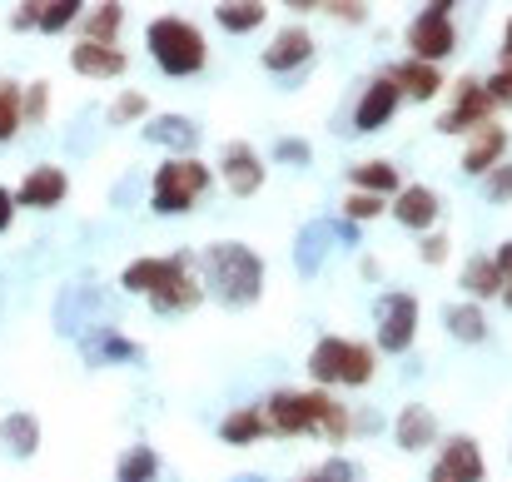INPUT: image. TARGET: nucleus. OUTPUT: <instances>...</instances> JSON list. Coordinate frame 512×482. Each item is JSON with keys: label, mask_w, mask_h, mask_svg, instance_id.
<instances>
[{"label": "nucleus", "mask_w": 512, "mask_h": 482, "mask_svg": "<svg viewBox=\"0 0 512 482\" xmlns=\"http://www.w3.org/2000/svg\"><path fill=\"white\" fill-rule=\"evenodd\" d=\"M448 249H453V244H448V234H428V239H423V259H428V264H443V259H448Z\"/></svg>", "instance_id": "40"}, {"label": "nucleus", "mask_w": 512, "mask_h": 482, "mask_svg": "<svg viewBox=\"0 0 512 482\" xmlns=\"http://www.w3.org/2000/svg\"><path fill=\"white\" fill-rule=\"evenodd\" d=\"M50 85H30V90H20V125H40L45 120V95Z\"/></svg>", "instance_id": "34"}, {"label": "nucleus", "mask_w": 512, "mask_h": 482, "mask_svg": "<svg viewBox=\"0 0 512 482\" xmlns=\"http://www.w3.org/2000/svg\"><path fill=\"white\" fill-rule=\"evenodd\" d=\"M155 473H160L155 448H130L120 458V468H115V482H155Z\"/></svg>", "instance_id": "29"}, {"label": "nucleus", "mask_w": 512, "mask_h": 482, "mask_svg": "<svg viewBox=\"0 0 512 482\" xmlns=\"http://www.w3.org/2000/svg\"><path fill=\"white\" fill-rule=\"evenodd\" d=\"M150 105H145V95L140 90H125L115 105H110V125H130V120H140Z\"/></svg>", "instance_id": "35"}, {"label": "nucleus", "mask_w": 512, "mask_h": 482, "mask_svg": "<svg viewBox=\"0 0 512 482\" xmlns=\"http://www.w3.org/2000/svg\"><path fill=\"white\" fill-rule=\"evenodd\" d=\"M493 264H498V274H503V284H508V279H512V239L498 249V254H493Z\"/></svg>", "instance_id": "45"}, {"label": "nucleus", "mask_w": 512, "mask_h": 482, "mask_svg": "<svg viewBox=\"0 0 512 482\" xmlns=\"http://www.w3.org/2000/svg\"><path fill=\"white\" fill-rule=\"evenodd\" d=\"M20 130V85L15 80H0V145Z\"/></svg>", "instance_id": "31"}, {"label": "nucleus", "mask_w": 512, "mask_h": 482, "mask_svg": "<svg viewBox=\"0 0 512 482\" xmlns=\"http://www.w3.org/2000/svg\"><path fill=\"white\" fill-rule=\"evenodd\" d=\"M503 304H508V309H512V279H508V284H503Z\"/></svg>", "instance_id": "47"}, {"label": "nucleus", "mask_w": 512, "mask_h": 482, "mask_svg": "<svg viewBox=\"0 0 512 482\" xmlns=\"http://www.w3.org/2000/svg\"><path fill=\"white\" fill-rule=\"evenodd\" d=\"M443 323H448V333H453L458 343H483V338H488V314H483L478 304H453V309L443 314Z\"/></svg>", "instance_id": "22"}, {"label": "nucleus", "mask_w": 512, "mask_h": 482, "mask_svg": "<svg viewBox=\"0 0 512 482\" xmlns=\"http://www.w3.org/2000/svg\"><path fill=\"white\" fill-rule=\"evenodd\" d=\"M503 150H508V130L488 120V125H478V135H473V145L463 155V169L468 174H488V169L503 164Z\"/></svg>", "instance_id": "17"}, {"label": "nucleus", "mask_w": 512, "mask_h": 482, "mask_svg": "<svg viewBox=\"0 0 512 482\" xmlns=\"http://www.w3.org/2000/svg\"><path fill=\"white\" fill-rule=\"evenodd\" d=\"M488 115H493V100H488L483 80L463 75V80H458V90H453V105H448V115L438 120V130H443V135H463V130H478V125H488Z\"/></svg>", "instance_id": "8"}, {"label": "nucleus", "mask_w": 512, "mask_h": 482, "mask_svg": "<svg viewBox=\"0 0 512 482\" xmlns=\"http://www.w3.org/2000/svg\"><path fill=\"white\" fill-rule=\"evenodd\" d=\"M383 209H388V204H383L378 194H363V189H353V194L343 199V214H348L353 224H363V219H378Z\"/></svg>", "instance_id": "32"}, {"label": "nucleus", "mask_w": 512, "mask_h": 482, "mask_svg": "<svg viewBox=\"0 0 512 482\" xmlns=\"http://www.w3.org/2000/svg\"><path fill=\"white\" fill-rule=\"evenodd\" d=\"M85 5L80 0H55V5H40V30H65Z\"/></svg>", "instance_id": "33"}, {"label": "nucleus", "mask_w": 512, "mask_h": 482, "mask_svg": "<svg viewBox=\"0 0 512 482\" xmlns=\"http://www.w3.org/2000/svg\"><path fill=\"white\" fill-rule=\"evenodd\" d=\"M309 55H314V35H309L304 25H284V30L269 40L264 65H269V70H294V65H304Z\"/></svg>", "instance_id": "14"}, {"label": "nucleus", "mask_w": 512, "mask_h": 482, "mask_svg": "<svg viewBox=\"0 0 512 482\" xmlns=\"http://www.w3.org/2000/svg\"><path fill=\"white\" fill-rule=\"evenodd\" d=\"M304 482H314V478H304Z\"/></svg>", "instance_id": "48"}, {"label": "nucleus", "mask_w": 512, "mask_h": 482, "mask_svg": "<svg viewBox=\"0 0 512 482\" xmlns=\"http://www.w3.org/2000/svg\"><path fill=\"white\" fill-rule=\"evenodd\" d=\"M65 194H70V179H65V169H55V164H40V169H30V179L20 184L15 204H25V209H50V204H60Z\"/></svg>", "instance_id": "12"}, {"label": "nucleus", "mask_w": 512, "mask_h": 482, "mask_svg": "<svg viewBox=\"0 0 512 482\" xmlns=\"http://www.w3.org/2000/svg\"><path fill=\"white\" fill-rule=\"evenodd\" d=\"M189 274V254H165V259H135L130 269H125V289L130 294H145V299H155L160 289H170L174 279H184Z\"/></svg>", "instance_id": "9"}, {"label": "nucleus", "mask_w": 512, "mask_h": 482, "mask_svg": "<svg viewBox=\"0 0 512 482\" xmlns=\"http://www.w3.org/2000/svg\"><path fill=\"white\" fill-rule=\"evenodd\" d=\"M388 80L398 85V95H413V100H433L443 90V70L438 65H423V60H398L388 70Z\"/></svg>", "instance_id": "16"}, {"label": "nucleus", "mask_w": 512, "mask_h": 482, "mask_svg": "<svg viewBox=\"0 0 512 482\" xmlns=\"http://www.w3.org/2000/svg\"><path fill=\"white\" fill-rule=\"evenodd\" d=\"M348 179H353V189H363V194H393L398 189V169L388 160H363V164H353L348 169Z\"/></svg>", "instance_id": "21"}, {"label": "nucleus", "mask_w": 512, "mask_h": 482, "mask_svg": "<svg viewBox=\"0 0 512 482\" xmlns=\"http://www.w3.org/2000/svg\"><path fill=\"white\" fill-rule=\"evenodd\" d=\"M393 219H398L403 229H433V224H438V194H433L428 184H408V189H398V199H393Z\"/></svg>", "instance_id": "13"}, {"label": "nucleus", "mask_w": 512, "mask_h": 482, "mask_svg": "<svg viewBox=\"0 0 512 482\" xmlns=\"http://www.w3.org/2000/svg\"><path fill=\"white\" fill-rule=\"evenodd\" d=\"M398 448L403 453H418V448H433V438H438V418H433V408H423V403H408L403 413H398Z\"/></svg>", "instance_id": "18"}, {"label": "nucleus", "mask_w": 512, "mask_h": 482, "mask_svg": "<svg viewBox=\"0 0 512 482\" xmlns=\"http://www.w3.org/2000/svg\"><path fill=\"white\" fill-rule=\"evenodd\" d=\"M314 482H358V468H353L348 458H329V463L314 473Z\"/></svg>", "instance_id": "38"}, {"label": "nucleus", "mask_w": 512, "mask_h": 482, "mask_svg": "<svg viewBox=\"0 0 512 482\" xmlns=\"http://www.w3.org/2000/svg\"><path fill=\"white\" fill-rule=\"evenodd\" d=\"M199 299H204V289H199V279H189V274H184V279H174L170 289H160V294H155L150 304H155L160 314H189V309H194Z\"/></svg>", "instance_id": "25"}, {"label": "nucleus", "mask_w": 512, "mask_h": 482, "mask_svg": "<svg viewBox=\"0 0 512 482\" xmlns=\"http://www.w3.org/2000/svg\"><path fill=\"white\" fill-rule=\"evenodd\" d=\"M204 189H209V169L189 155H174L155 174V214H189Z\"/></svg>", "instance_id": "4"}, {"label": "nucleus", "mask_w": 512, "mask_h": 482, "mask_svg": "<svg viewBox=\"0 0 512 482\" xmlns=\"http://www.w3.org/2000/svg\"><path fill=\"white\" fill-rule=\"evenodd\" d=\"M329 234H334V224H309V229H304V259H299V264H304V274H314V269H319V254H324L319 244H324Z\"/></svg>", "instance_id": "36"}, {"label": "nucleus", "mask_w": 512, "mask_h": 482, "mask_svg": "<svg viewBox=\"0 0 512 482\" xmlns=\"http://www.w3.org/2000/svg\"><path fill=\"white\" fill-rule=\"evenodd\" d=\"M378 348L383 353H408L413 348V333H418V299L413 294H383L378 299Z\"/></svg>", "instance_id": "7"}, {"label": "nucleus", "mask_w": 512, "mask_h": 482, "mask_svg": "<svg viewBox=\"0 0 512 482\" xmlns=\"http://www.w3.org/2000/svg\"><path fill=\"white\" fill-rule=\"evenodd\" d=\"M204 289L219 294L229 309H249L264 294V259L244 244H209L204 249Z\"/></svg>", "instance_id": "1"}, {"label": "nucleus", "mask_w": 512, "mask_h": 482, "mask_svg": "<svg viewBox=\"0 0 512 482\" xmlns=\"http://www.w3.org/2000/svg\"><path fill=\"white\" fill-rule=\"evenodd\" d=\"M438 468H443L453 482H483V453H478L473 438H448Z\"/></svg>", "instance_id": "19"}, {"label": "nucleus", "mask_w": 512, "mask_h": 482, "mask_svg": "<svg viewBox=\"0 0 512 482\" xmlns=\"http://www.w3.org/2000/svg\"><path fill=\"white\" fill-rule=\"evenodd\" d=\"M30 25H40V5L30 0V5H15V15H10V30H30Z\"/></svg>", "instance_id": "42"}, {"label": "nucleus", "mask_w": 512, "mask_h": 482, "mask_svg": "<svg viewBox=\"0 0 512 482\" xmlns=\"http://www.w3.org/2000/svg\"><path fill=\"white\" fill-rule=\"evenodd\" d=\"M398 85L388 80V75H378L368 90H363V100H358V110H353V130L358 135H373V130H383L388 120H393V110H398Z\"/></svg>", "instance_id": "11"}, {"label": "nucleus", "mask_w": 512, "mask_h": 482, "mask_svg": "<svg viewBox=\"0 0 512 482\" xmlns=\"http://www.w3.org/2000/svg\"><path fill=\"white\" fill-rule=\"evenodd\" d=\"M264 433H269L264 408H234V413L219 423V438H224V443H254V438H264Z\"/></svg>", "instance_id": "24"}, {"label": "nucleus", "mask_w": 512, "mask_h": 482, "mask_svg": "<svg viewBox=\"0 0 512 482\" xmlns=\"http://www.w3.org/2000/svg\"><path fill=\"white\" fill-rule=\"evenodd\" d=\"M120 20H125V5H100V10H90V15H85V40H90V45H115Z\"/></svg>", "instance_id": "28"}, {"label": "nucleus", "mask_w": 512, "mask_h": 482, "mask_svg": "<svg viewBox=\"0 0 512 482\" xmlns=\"http://www.w3.org/2000/svg\"><path fill=\"white\" fill-rule=\"evenodd\" d=\"M493 105H512V70H493V80H483Z\"/></svg>", "instance_id": "39"}, {"label": "nucleus", "mask_w": 512, "mask_h": 482, "mask_svg": "<svg viewBox=\"0 0 512 482\" xmlns=\"http://www.w3.org/2000/svg\"><path fill=\"white\" fill-rule=\"evenodd\" d=\"M463 289L483 304V299H503V274H498V264H493V254H478V259H468V269H463Z\"/></svg>", "instance_id": "20"}, {"label": "nucleus", "mask_w": 512, "mask_h": 482, "mask_svg": "<svg viewBox=\"0 0 512 482\" xmlns=\"http://www.w3.org/2000/svg\"><path fill=\"white\" fill-rule=\"evenodd\" d=\"M219 174H224L229 194L249 199V194H259V184H264V160H259V150H254V145L234 140V145L224 150V160H219Z\"/></svg>", "instance_id": "10"}, {"label": "nucleus", "mask_w": 512, "mask_h": 482, "mask_svg": "<svg viewBox=\"0 0 512 482\" xmlns=\"http://www.w3.org/2000/svg\"><path fill=\"white\" fill-rule=\"evenodd\" d=\"M279 160L309 164V145H304V140H279Z\"/></svg>", "instance_id": "43"}, {"label": "nucleus", "mask_w": 512, "mask_h": 482, "mask_svg": "<svg viewBox=\"0 0 512 482\" xmlns=\"http://www.w3.org/2000/svg\"><path fill=\"white\" fill-rule=\"evenodd\" d=\"M10 219H15V194H10V189H0V234L10 229Z\"/></svg>", "instance_id": "44"}, {"label": "nucleus", "mask_w": 512, "mask_h": 482, "mask_svg": "<svg viewBox=\"0 0 512 482\" xmlns=\"http://www.w3.org/2000/svg\"><path fill=\"white\" fill-rule=\"evenodd\" d=\"M453 5L448 0H438V5H428V10H418L413 15V25H408V60H423V65H438L443 55H453V45H458V30H453V15H448Z\"/></svg>", "instance_id": "5"}, {"label": "nucleus", "mask_w": 512, "mask_h": 482, "mask_svg": "<svg viewBox=\"0 0 512 482\" xmlns=\"http://www.w3.org/2000/svg\"><path fill=\"white\" fill-rule=\"evenodd\" d=\"M150 55H155V65H160L165 75H194V70H204V60H209L199 25H189V20H179V15H160V20L150 25Z\"/></svg>", "instance_id": "3"}, {"label": "nucleus", "mask_w": 512, "mask_h": 482, "mask_svg": "<svg viewBox=\"0 0 512 482\" xmlns=\"http://www.w3.org/2000/svg\"><path fill=\"white\" fill-rule=\"evenodd\" d=\"M488 199H493V204H508L512 199V164L488 169Z\"/></svg>", "instance_id": "37"}, {"label": "nucleus", "mask_w": 512, "mask_h": 482, "mask_svg": "<svg viewBox=\"0 0 512 482\" xmlns=\"http://www.w3.org/2000/svg\"><path fill=\"white\" fill-rule=\"evenodd\" d=\"M319 10H334V15L348 20V25H358V20L368 15V5H358V0H334V5H319Z\"/></svg>", "instance_id": "41"}, {"label": "nucleus", "mask_w": 512, "mask_h": 482, "mask_svg": "<svg viewBox=\"0 0 512 482\" xmlns=\"http://www.w3.org/2000/svg\"><path fill=\"white\" fill-rule=\"evenodd\" d=\"M503 70H512V15H508V30H503Z\"/></svg>", "instance_id": "46"}, {"label": "nucleus", "mask_w": 512, "mask_h": 482, "mask_svg": "<svg viewBox=\"0 0 512 482\" xmlns=\"http://www.w3.org/2000/svg\"><path fill=\"white\" fill-rule=\"evenodd\" d=\"M150 140H155V145H179V150H189V145L199 140V130H194L189 120H179V115H160V120L150 125Z\"/></svg>", "instance_id": "30"}, {"label": "nucleus", "mask_w": 512, "mask_h": 482, "mask_svg": "<svg viewBox=\"0 0 512 482\" xmlns=\"http://www.w3.org/2000/svg\"><path fill=\"white\" fill-rule=\"evenodd\" d=\"M314 433H324L329 443H348V433H353V418H348V408H343L339 398L319 393V423H314Z\"/></svg>", "instance_id": "26"}, {"label": "nucleus", "mask_w": 512, "mask_h": 482, "mask_svg": "<svg viewBox=\"0 0 512 482\" xmlns=\"http://www.w3.org/2000/svg\"><path fill=\"white\" fill-rule=\"evenodd\" d=\"M0 433H5V448H10V453H20V458H30V453L40 448V423H35L30 413H10Z\"/></svg>", "instance_id": "27"}, {"label": "nucleus", "mask_w": 512, "mask_h": 482, "mask_svg": "<svg viewBox=\"0 0 512 482\" xmlns=\"http://www.w3.org/2000/svg\"><path fill=\"white\" fill-rule=\"evenodd\" d=\"M70 65L80 70V75H90V80H115V75H125V50H115V45H90V40H80L75 50H70Z\"/></svg>", "instance_id": "15"}, {"label": "nucleus", "mask_w": 512, "mask_h": 482, "mask_svg": "<svg viewBox=\"0 0 512 482\" xmlns=\"http://www.w3.org/2000/svg\"><path fill=\"white\" fill-rule=\"evenodd\" d=\"M264 5L259 0H224V5H214V20L224 25V30H234V35H244V30H259L264 25Z\"/></svg>", "instance_id": "23"}, {"label": "nucleus", "mask_w": 512, "mask_h": 482, "mask_svg": "<svg viewBox=\"0 0 512 482\" xmlns=\"http://www.w3.org/2000/svg\"><path fill=\"white\" fill-rule=\"evenodd\" d=\"M373 368H378L373 348H368V343H353V338H339V333L319 338L314 353H309V378H314L319 388H329V383L363 388V383H373Z\"/></svg>", "instance_id": "2"}, {"label": "nucleus", "mask_w": 512, "mask_h": 482, "mask_svg": "<svg viewBox=\"0 0 512 482\" xmlns=\"http://www.w3.org/2000/svg\"><path fill=\"white\" fill-rule=\"evenodd\" d=\"M264 423H269V433H279V438H304V433H314V423H319V393L279 388V393L264 403Z\"/></svg>", "instance_id": "6"}]
</instances>
